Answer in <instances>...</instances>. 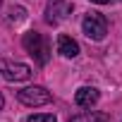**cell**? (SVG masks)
<instances>
[{"mask_svg": "<svg viewBox=\"0 0 122 122\" xmlns=\"http://www.w3.org/2000/svg\"><path fill=\"white\" fill-rule=\"evenodd\" d=\"M22 46H24V50L36 60L38 65H48V60H50V43H48V38L43 34H38V31L24 34Z\"/></svg>", "mask_w": 122, "mask_h": 122, "instance_id": "obj_1", "label": "cell"}, {"mask_svg": "<svg viewBox=\"0 0 122 122\" xmlns=\"http://www.w3.org/2000/svg\"><path fill=\"white\" fill-rule=\"evenodd\" d=\"M81 29L91 41H103L105 34H108V22H105V17L101 12H89L84 17V22H81Z\"/></svg>", "mask_w": 122, "mask_h": 122, "instance_id": "obj_2", "label": "cell"}, {"mask_svg": "<svg viewBox=\"0 0 122 122\" xmlns=\"http://www.w3.org/2000/svg\"><path fill=\"white\" fill-rule=\"evenodd\" d=\"M17 98H19V103H24V105H29V108L48 105V103L53 101L50 91H48V89H43V86H26V89L17 91Z\"/></svg>", "mask_w": 122, "mask_h": 122, "instance_id": "obj_3", "label": "cell"}, {"mask_svg": "<svg viewBox=\"0 0 122 122\" xmlns=\"http://www.w3.org/2000/svg\"><path fill=\"white\" fill-rule=\"evenodd\" d=\"M0 74L7 81H26L31 77V67L24 62H12V60H0Z\"/></svg>", "mask_w": 122, "mask_h": 122, "instance_id": "obj_4", "label": "cell"}, {"mask_svg": "<svg viewBox=\"0 0 122 122\" xmlns=\"http://www.w3.org/2000/svg\"><path fill=\"white\" fill-rule=\"evenodd\" d=\"M67 12H70L67 0H48V7H46V22H48V24H57L60 19H65Z\"/></svg>", "mask_w": 122, "mask_h": 122, "instance_id": "obj_5", "label": "cell"}, {"mask_svg": "<svg viewBox=\"0 0 122 122\" xmlns=\"http://www.w3.org/2000/svg\"><path fill=\"white\" fill-rule=\"evenodd\" d=\"M98 98H101V93H98V89H93V86H81V89L74 93V103H77L79 108H91V105L98 103Z\"/></svg>", "mask_w": 122, "mask_h": 122, "instance_id": "obj_6", "label": "cell"}, {"mask_svg": "<svg viewBox=\"0 0 122 122\" xmlns=\"http://www.w3.org/2000/svg\"><path fill=\"white\" fill-rule=\"evenodd\" d=\"M57 53L62 57H77L79 55V43L67 34H60L57 36Z\"/></svg>", "mask_w": 122, "mask_h": 122, "instance_id": "obj_7", "label": "cell"}, {"mask_svg": "<svg viewBox=\"0 0 122 122\" xmlns=\"http://www.w3.org/2000/svg\"><path fill=\"white\" fill-rule=\"evenodd\" d=\"M70 122H110V115L108 112H98V110H86V112L74 115Z\"/></svg>", "mask_w": 122, "mask_h": 122, "instance_id": "obj_8", "label": "cell"}, {"mask_svg": "<svg viewBox=\"0 0 122 122\" xmlns=\"http://www.w3.org/2000/svg\"><path fill=\"white\" fill-rule=\"evenodd\" d=\"M7 19H10V22H24V19H26V10L19 7V5H17V7H10Z\"/></svg>", "mask_w": 122, "mask_h": 122, "instance_id": "obj_9", "label": "cell"}, {"mask_svg": "<svg viewBox=\"0 0 122 122\" xmlns=\"http://www.w3.org/2000/svg\"><path fill=\"white\" fill-rule=\"evenodd\" d=\"M26 122H57V117L53 112H41V115H31Z\"/></svg>", "mask_w": 122, "mask_h": 122, "instance_id": "obj_10", "label": "cell"}, {"mask_svg": "<svg viewBox=\"0 0 122 122\" xmlns=\"http://www.w3.org/2000/svg\"><path fill=\"white\" fill-rule=\"evenodd\" d=\"M91 3H96V5H108L110 0H91Z\"/></svg>", "mask_w": 122, "mask_h": 122, "instance_id": "obj_11", "label": "cell"}, {"mask_svg": "<svg viewBox=\"0 0 122 122\" xmlns=\"http://www.w3.org/2000/svg\"><path fill=\"white\" fill-rule=\"evenodd\" d=\"M3 105H5V98H3V93H0V110H3Z\"/></svg>", "mask_w": 122, "mask_h": 122, "instance_id": "obj_12", "label": "cell"}, {"mask_svg": "<svg viewBox=\"0 0 122 122\" xmlns=\"http://www.w3.org/2000/svg\"><path fill=\"white\" fill-rule=\"evenodd\" d=\"M0 5H3V0H0Z\"/></svg>", "mask_w": 122, "mask_h": 122, "instance_id": "obj_13", "label": "cell"}]
</instances>
